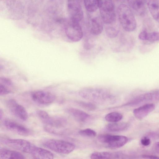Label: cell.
Here are the masks:
<instances>
[{
	"label": "cell",
	"mask_w": 159,
	"mask_h": 159,
	"mask_svg": "<svg viewBox=\"0 0 159 159\" xmlns=\"http://www.w3.org/2000/svg\"><path fill=\"white\" fill-rule=\"evenodd\" d=\"M82 98L101 105H110L117 101L116 96L109 90L103 88L86 87L79 92Z\"/></svg>",
	"instance_id": "cell-1"
},
{
	"label": "cell",
	"mask_w": 159,
	"mask_h": 159,
	"mask_svg": "<svg viewBox=\"0 0 159 159\" xmlns=\"http://www.w3.org/2000/svg\"><path fill=\"white\" fill-rule=\"evenodd\" d=\"M117 13L119 21L123 29L127 32L134 31L137 24L134 14L126 4H120L117 8Z\"/></svg>",
	"instance_id": "cell-2"
},
{
	"label": "cell",
	"mask_w": 159,
	"mask_h": 159,
	"mask_svg": "<svg viewBox=\"0 0 159 159\" xmlns=\"http://www.w3.org/2000/svg\"><path fill=\"white\" fill-rule=\"evenodd\" d=\"M100 16L104 23L107 25L112 24L116 19L115 5L109 0H99Z\"/></svg>",
	"instance_id": "cell-3"
},
{
	"label": "cell",
	"mask_w": 159,
	"mask_h": 159,
	"mask_svg": "<svg viewBox=\"0 0 159 159\" xmlns=\"http://www.w3.org/2000/svg\"><path fill=\"white\" fill-rule=\"evenodd\" d=\"M43 144L47 148L62 154H69L75 148V146L72 143L58 139H48L44 141Z\"/></svg>",
	"instance_id": "cell-4"
},
{
	"label": "cell",
	"mask_w": 159,
	"mask_h": 159,
	"mask_svg": "<svg viewBox=\"0 0 159 159\" xmlns=\"http://www.w3.org/2000/svg\"><path fill=\"white\" fill-rule=\"evenodd\" d=\"M64 29L67 37L74 42L80 41L83 36V32L79 22L70 18L64 20Z\"/></svg>",
	"instance_id": "cell-5"
},
{
	"label": "cell",
	"mask_w": 159,
	"mask_h": 159,
	"mask_svg": "<svg viewBox=\"0 0 159 159\" xmlns=\"http://www.w3.org/2000/svg\"><path fill=\"white\" fill-rule=\"evenodd\" d=\"M98 139L101 143L111 148L121 147L126 144L128 140V138L124 136L109 134L100 135Z\"/></svg>",
	"instance_id": "cell-6"
},
{
	"label": "cell",
	"mask_w": 159,
	"mask_h": 159,
	"mask_svg": "<svg viewBox=\"0 0 159 159\" xmlns=\"http://www.w3.org/2000/svg\"><path fill=\"white\" fill-rule=\"evenodd\" d=\"M1 142L4 145L29 153H30L34 146L30 142L23 139H3Z\"/></svg>",
	"instance_id": "cell-7"
},
{
	"label": "cell",
	"mask_w": 159,
	"mask_h": 159,
	"mask_svg": "<svg viewBox=\"0 0 159 159\" xmlns=\"http://www.w3.org/2000/svg\"><path fill=\"white\" fill-rule=\"evenodd\" d=\"M32 100L37 104L42 106H47L52 103L56 98L53 93L46 91L37 90L32 93Z\"/></svg>",
	"instance_id": "cell-8"
},
{
	"label": "cell",
	"mask_w": 159,
	"mask_h": 159,
	"mask_svg": "<svg viewBox=\"0 0 159 159\" xmlns=\"http://www.w3.org/2000/svg\"><path fill=\"white\" fill-rule=\"evenodd\" d=\"M67 8L70 19L79 22L84 18V13L80 2L78 0H69Z\"/></svg>",
	"instance_id": "cell-9"
},
{
	"label": "cell",
	"mask_w": 159,
	"mask_h": 159,
	"mask_svg": "<svg viewBox=\"0 0 159 159\" xmlns=\"http://www.w3.org/2000/svg\"><path fill=\"white\" fill-rule=\"evenodd\" d=\"M7 106L10 111L16 117L23 121L27 120L28 114L25 107L13 99L8 100Z\"/></svg>",
	"instance_id": "cell-10"
},
{
	"label": "cell",
	"mask_w": 159,
	"mask_h": 159,
	"mask_svg": "<svg viewBox=\"0 0 159 159\" xmlns=\"http://www.w3.org/2000/svg\"><path fill=\"white\" fill-rule=\"evenodd\" d=\"M159 99V90L152 91L141 94L133 98L121 107L133 106L141 103Z\"/></svg>",
	"instance_id": "cell-11"
},
{
	"label": "cell",
	"mask_w": 159,
	"mask_h": 159,
	"mask_svg": "<svg viewBox=\"0 0 159 159\" xmlns=\"http://www.w3.org/2000/svg\"><path fill=\"white\" fill-rule=\"evenodd\" d=\"M3 124L7 129L18 134L28 136L31 134L28 129L13 120L5 119L3 121Z\"/></svg>",
	"instance_id": "cell-12"
},
{
	"label": "cell",
	"mask_w": 159,
	"mask_h": 159,
	"mask_svg": "<svg viewBox=\"0 0 159 159\" xmlns=\"http://www.w3.org/2000/svg\"><path fill=\"white\" fill-rule=\"evenodd\" d=\"M128 6L132 12L142 16L146 13L148 1L142 0H130L127 1Z\"/></svg>",
	"instance_id": "cell-13"
},
{
	"label": "cell",
	"mask_w": 159,
	"mask_h": 159,
	"mask_svg": "<svg viewBox=\"0 0 159 159\" xmlns=\"http://www.w3.org/2000/svg\"><path fill=\"white\" fill-rule=\"evenodd\" d=\"M65 111L76 120L80 122H84L90 117V115L87 113L75 108H67L65 109Z\"/></svg>",
	"instance_id": "cell-14"
},
{
	"label": "cell",
	"mask_w": 159,
	"mask_h": 159,
	"mask_svg": "<svg viewBox=\"0 0 159 159\" xmlns=\"http://www.w3.org/2000/svg\"><path fill=\"white\" fill-rule=\"evenodd\" d=\"M155 105L153 103H148L134 109L133 113L134 116L139 120L144 118L155 108Z\"/></svg>",
	"instance_id": "cell-15"
},
{
	"label": "cell",
	"mask_w": 159,
	"mask_h": 159,
	"mask_svg": "<svg viewBox=\"0 0 159 159\" xmlns=\"http://www.w3.org/2000/svg\"><path fill=\"white\" fill-rule=\"evenodd\" d=\"M30 154L34 159H53L54 157L48 150L34 145Z\"/></svg>",
	"instance_id": "cell-16"
},
{
	"label": "cell",
	"mask_w": 159,
	"mask_h": 159,
	"mask_svg": "<svg viewBox=\"0 0 159 159\" xmlns=\"http://www.w3.org/2000/svg\"><path fill=\"white\" fill-rule=\"evenodd\" d=\"M104 22L100 16H96L92 18L91 20L90 32L94 35H98L102 32Z\"/></svg>",
	"instance_id": "cell-17"
},
{
	"label": "cell",
	"mask_w": 159,
	"mask_h": 159,
	"mask_svg": "<svg viewBox=\"0 0 159 159\" xmlns=\"http://www.w3.org/2000/svg\"><path fill=\"white\" fill-rule=\"evenodd\" d=\"M0 159H25L20 152L6 148H1Z\"/></svg>",
	"instance_id": "cell-18"
},
{
	"label": "cell",
	"mask_w": 159,
	"mask_h": 159,
	"mask_svg": "<svg viewBox=\"0 0 159 159\" xmlns=\"http://www.w3.org/2000/svg\"><path fill=\"white\" fill-rule=\"evenodd\" d=\"M147 6L153 18L159 22V0L148 1Z\"/></svg>",
	"instance_id": "cell-19"
},
{
	"label": "cell",
	"mask_w": 159,
	"mask_h": 159,
	"mask_svg": "<svg viewBox=\"0 0 159 159\" xmlns=\"http://www.w3.org/2000/svg\"><path fill=\"white\" fill-rule=\"evenodd\" d=\"M129 124L125 122H116L110 123L106 126V128L108 131L111 132H119L127 129Z\"/></svg>",
	"instance_id": "cell-20"
},
{
	"label": "cell",
	"mask_w": 159,
	"mask_h": 159,
	"mask_svg": "<svg viewBox=\"0 0 159 159\" xmlns=\"http://www.w3.org/2000/svg\"><path fill=\"white\" fill-rule=\"evenodd\" d=\"M117 157L116 154L109 152H97L91 154V159H112Z\"/></svg>",
	"instance_id": "cell-21"
},
{
	"label": "cell",
	"mask_w": 159,
	"mask_h": 159,
	"mask_svg": "<svg viewBox=\"0 0 159 159\" xmlns=\"http://www.w3.org/2000/svg\"><path fill=\"white\" fill-rule=\"evenodd\" d=\"M84 3L86 9L89 12H94L99 8V0H85Z\"/></svg>",
	"instance_id": "cell-22"
},
{
	"label": "cell",
	"mask_w": 159,
	"mask_h": 159,
	"mask_svg": "<svg viewBox=\"0 0 159 159\" xmlns=\"http://www.w3.org/2000/svg\"><path fill=\"white\" fill-rule=\"evenodd\" d=\"M123 118V115L118 112H112L107 114L105 117V120L110 123L119 122Z\"/></svg>",
	"instance_id": "cell-23"
},
{
	"label": "cell",
	"mask_w": 159,
	"mask_h": 159,
	"mask_svg": "<svg viewBox=\"0 0 159 159\" xmlns=\"http://www.w3.org/2000/svg\"><path fill=\"white\" fill-rule=\"evenodd\" d=\"M75 102L79 107L88 111H93L96 108L95 104L91 102L77 100Z\"/></svg>",
	"instance_id": "cell-24"
},
{
	"label": "cell",
	"mask_w": 159,
	"mask_h": 159,
	"mask_svg": "<svg viewBox=\"0 0 159 159\" xmlns=\"http://www.w3.org/2000/svg\"><path fill=\"white\" fill-rule=\"evenodd\" d=\"M107 25L105 27V32L107 35L110 38L116 37L118 34L119 30L111 25Z\"/></svg>",
	"instance_id": "cell-25"
},
{
	"label": "cell",
	"mask_w": 159,
	"mask_h": 159,
	"mask_svg": "<svg viewBox=\"0 0 159 159\" xmlns=\"http://www.w3.org/2000/svg\"><path fill=\"white\" fill-rule=\"evenodd\" d=\"M79 133L82 136L88 137H95L97 134L94 130L90 128L81 130L79 131Z\"/></svg>",
	"instance_id": "cell-26"
},
{
	"label": "cell",
	"mask_w": 159,
	"mask_h": 159,
	"mask_svg": "<svg viewBox=\"0 0 159 159\" xmlns=\"http://www.w3.org/2000/svg\"><path fill=\"white\" fill-rule=\"evenodd\" d=\"M146 41L150 42L159 41V31H155L148 33Z\"/></svg>",
	"instance_id": "cell-27"
},
{
	"label": "cell",
	"mask_w": 159,
	"mask_h": 159,
	"mask_svg": "<svg viewBox=\"0 0 159 159\" xmlns=\"http://www.w3.org/2000/svg\"><path fill=\"white\" fill-rule=\"evenodd\" d=\"M11 91L7 86L0 84V95L3 96L10 93Z\"/></svg>",
	"instance_id": "cell-28"
},
{
	"label": "cell",
	"mask_w": 159,
	"mask_h": 159,
	"mask_svg": "<svg viewBox=\"0 0 159 159\" xmlns=\"http://www.w3.org/2000/svg\"><path fill=\"white\" fill-rule=\"evenodd\" d=\"M0 82V84H1L6 86H12L13 85V83L12 81L9 79L5 77H1Z\"/></svg>",
	"instance_id": "cell-29"
},
{
	"label": "cell",
	"mask_w": 159,
	"mask_h": 159,
	"mask_svg": "<svg viewBox=\"0 0 159 159\" xmlns=\"http://www.w3.org/2000/svg\"><path fill=\"white\" fill-rule=\"evenodd\" d=\"M141 144L145 146H148L151 143L150 139L147 137H144L141 140Z\"/></svg>",
	"instance_id": "cell-30"
},
{
	"label": "cell",
	"mask_w": 159,
	"mask_h": 159,
	"mask_svg": "<svg viewBox=\"0 0 159 159\" xmlns=\"http://www.w3.org/2000/svg\"><path fill=\"white\" fill-rule=\"evenodd\" d=\"M148 32L146 30H143L140 33L139 35V39L141 40L146 41Z\"/></svg>",
	"instance_id": "cell-31"
},
{
	"label": "cell",
	"mask_w": 159,
	"mask_h": 159,
	"mask_svg": "<svg viewBox=\"0 0 159 159\" xmlns=\"http://www.w3.org/2000/svg\"><path fill=\"white\" fill-rule=\"evenodd\" d=\"M142 157L145 159H159V157L153 155L144 154Z\"/></svg>",
	"instance_id": "cell-32"
},
{
	"label": "cell",
	"mask_w": 159,
	"mask_h": 159,
	"mask_svg": "<svg viewBox=\"0 0 159 159\" xmlns=\"http://www.w3.org/2000/svg\"><path fill=\"white\" fill-rule=\"evenodd\" d=\"M155 148L159 152V142H157L155 144Z\"/></svg>",
	"instance_id": "cell-33"
}]
</instances>
